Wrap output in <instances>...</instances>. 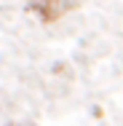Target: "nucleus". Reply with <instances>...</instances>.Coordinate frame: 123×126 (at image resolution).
I'll return each instance as SVG.
<instances>
[]
</instances>
